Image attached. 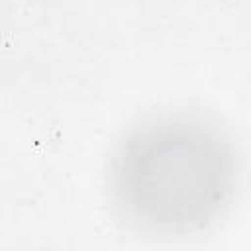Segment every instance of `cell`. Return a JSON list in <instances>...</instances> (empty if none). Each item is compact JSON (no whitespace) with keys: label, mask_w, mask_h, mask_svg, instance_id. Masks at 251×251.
<instances>
[{"label":"cell","mask_w":251,"mask_h":251,"mask_svg":"<svg viewBox=\"0 0 251 251\" xmlns=\"http://www.w3.org/2000/svg\"><path fill=\"white\" fill-rule=\"evenodd\" d=\"M224 141L198 122L165 118L135 129L116 165L118 202L143 227L184 231L202 226L227 190Z\"/></svg>","instance_id":"6da1fadb"}]
</instances>
